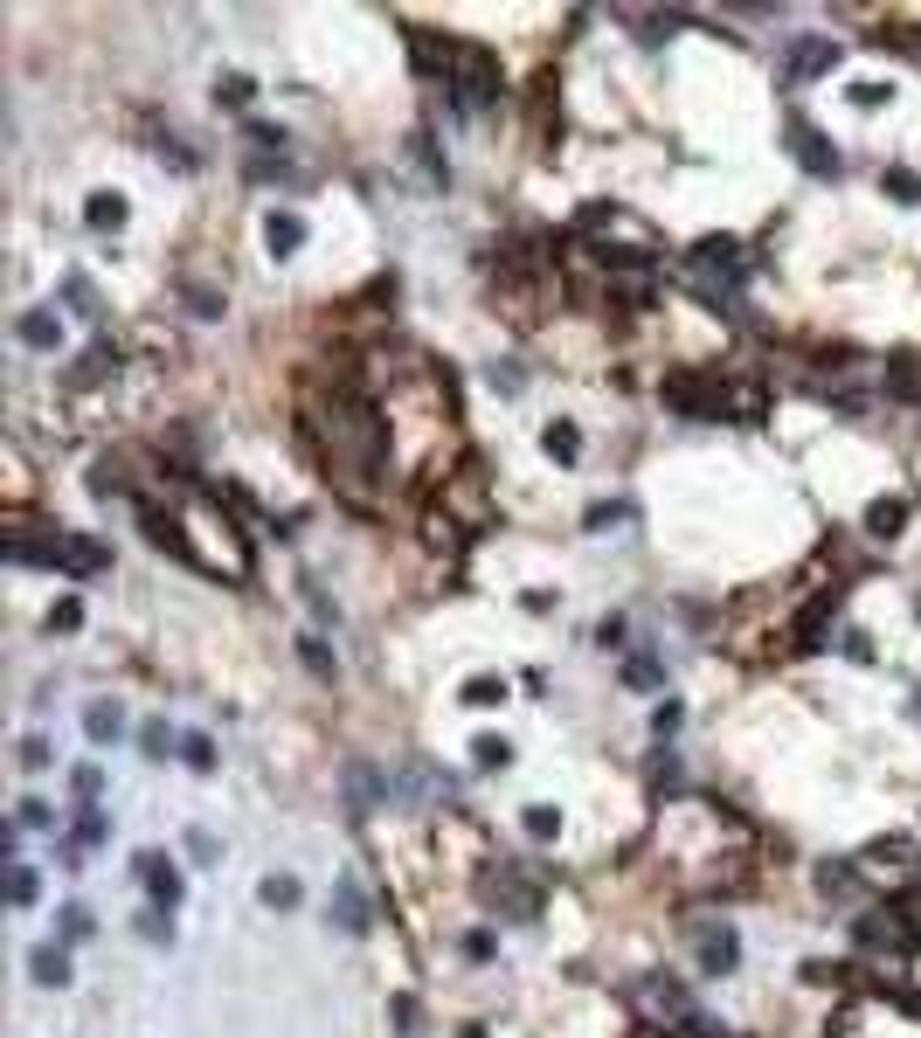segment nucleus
Segmentation results:
<instances>
[{
    "mask_svg": "<svg viewBox=\"0 0 921 1038\" xmlns=\"http://www.w3.org/2000/svg\"><path fill=\"white\" fill-rule=\"evenodd\" d=\"M298 415L312 429V450L326 464V478L340 485L347 505H382V478H388V429L374 402L353 382H306L298 395Z\"/></svg>",
    "mask_w": 921,
    "mask_h": 1038,
    "instance_id": "f257e3e1",
    "label": "nucleus"
},
{
    "mask_svg": "<svg viewBox=\"0 0 921 1038\" xmlns=\"http://www.w3.org/2000/svg\"><path fill=\"white\" fill-rule=\"evenodd\" d=\"M146 534H153L166 554H181L187 568L222 575V581H250V547H242L236 520L222 513L209 492H174L166 505H139Z\"/></svg>",
    "mask_w": 921,
    "mask_h": 1038,
    "instance_id": "f03ea898",
    "label": "nucleus"
},
{
    "mask_svg": "<svg viewBox=\"0 0 921 1038\" xmlns=\"http://www.w3.org/2000/svg\"><path fill=\"white\" fill-rule=\"evenodd\" d=\"M665 409L700 415V423H762L769 388L756 382V374H672Z\"/></svg>",
    "mask_w": 921,
    "mask_h": 1038,
    "instance_id": "7ed1b4c3",
    "label": "nucleus"
},
{
    "mask_svg": "<svg viewBox=\"0 0 921 1038\" xmlns=\"http://www.w3.org/2000/svg\"><path fill=\"white\" fill-rule=\"evenodd\" d=\"M444 84H450V98H458V111L464 118H478V111H493L499 104V63H493V49H478V42H444Z\"/></svg>",
    "mask_w": 921,
    "mask_h": 1038,
    "instance_id": "20e7f679",
    "label": "nucleus"
},
{
    "mask_svg": "<svg viewBox=\"0 0 921 1038\" xmlns=\"http://www.w3.org/2000/svg\"><path fill=\"white\" fill-rule=\"evenodd\" d=\"M8 554H14V561H42V568H70V575H98V568H111V547L90 540V534H49L42 547L22 540V534H8Z\"/></svg>",
    "mask_w": 921,
    "mask_h": 1038,
    "instance_id": "39448f33",
    "label": "nucleus"
},
{
    "mask_svg": "<svg viewBox=\"0 0 921 1038\" xmlns=\"http://www.w3.org/2000/svg\"><path fill=\"white\" fill-rule=\"evenodd\" d=\"M852 865H859V879H873V886H887V893H900V886L921 879V845L908 838V830H894V838H873Z\"/></svg>",
    "mask_w": 921,
    "mask_h": 1038,
    "instance_id": "423d86ee",
    "label": "nucleus"
},
{
    "mask_svg": "<svg viewBox=\"0 0 921 1038\" xmlns=\"http://www.w3.org/2000/svg\"><path fill=\"white\" fill-rule=\"evenodd\" d=\"M437 513L458 526V534H485L493 526V492H485V478H478V464H464L458 478H444V499H437Z\"/></svg>",
    "mask_w": 921,
    "mask_h": 1038,
    "instance_id": "0eeeda50",
    "label": "nucleus"
},
{
    "mask_svg": "<svg viewBox=\"0 0 921 1038\" xmlns=\"http://www.w3.org/2000/svg\"><path fill=\"white\" fill-rule=\"evenodd\" d=\"M540 893H548V879H540L534 865H493V873H485V900H493L506 921H526L540 908Z\"/></svg>",
    "mask_w": 921,
    "mask_h": 1038,
    "instance_id": "6e6552de",
    "label": "nucleus"
},
{
    "mask_svg": "<svg viewBox=\"0 0 921 1038\" xmlns=\"http://www.w3.org/2000/svg\"><path fill=\"white\" fill-rule=\"evenodd\" d=\"M783 146L804 160V174H838V146L824 139V132L804 118V111H789V118H783Z\"/></svg>",
    "mask_w": 921,
    "mask_h": 1038,
    "instance_id": "1a4fd4ad",
    "label": "nucleus"
},
{
    "mask_svg": "<svg viewBox=\"0 0 921 1038\" xmlns=\"http://www.w3.org/2000/svg\"><path fill=\"white\" fill-rule=\"evenodd\" d=\"M686 263H693L700 277H721V285H742V277H748V271H742V242H735V236H700Z\"/></svg>",
    "mask_w": 921,
    "mask_h": 1038,
    "instance_id": "9d476101",
    "label": "nucleus"
},
{
    "mask_svg": "<svg viewBox=\"0 0 921 1038\" xmlns=\"http://www.w3.org/2000/svg\"><path fill=\"white\" fill-rule=\"evenodd\" d=\"M832 63H838V42H824V35H797V42L783 49V77H789V84H811V77H824Z\"/></svg>",
    "mask_w": 921,
    "mask_h": 1038,
    "instance_id": "9b49d317",
    "label": "nucleus"
},
{
    "mask_svg": "<svg viewBox=\"0 0 921 1038\" xmlns=\"http://www.w3.org/2000/svg\"><path fill=\"white\" fill-rule=\"evenodd\" d=\"M637 997V1011H651V1017H665V1025H686L693 1017V997L672 984V976H645V984L631 990Z\"/></svg>",
    "mask_w": 921,
    "mask_h": 1038,
    "instance_id": "f8f14e48",
    "label": "nucleus"
},
{
    "mask_svg": "<svg viewBox=\"0 0 921 1038\" xmlns=\"http://www.w3.org/2000/svg\"><path fill=\"white\" fill-rule=\"evenodd\" d=\"M693 949H700V970L707 976H727L742 962V941H735V928L727 921H707V928H693Z\"/></svg>",
    "mask_w": 921,
    "mask_h": 1038,
    "instance_id": "ddd939ff",
    "label": "nucleus"
},
{
    "mask_svg": "<svg viewBox=\"0 0 921 1038\" xmlns=\"http://www.w3.org/2000/svg\"><path fill=\"white\" fill-rule=\"evenodd\" d=\"M132 873L146 879V893H153L166 914L181 908V873H174V865H166V852H139V859H132Z\"/></svg>",
    "mask_w": 921,
    "mask_h": 1038,
    "instance_id": "4468645a",
    "label": "nucleus"
},
{
    "mask_svg": "<svg viewBox=\"0 0 921 1038\" xmlns=\"http://www.w3.org/2000/svg\"><path fill=\"white\" fill-rule=\"evenodd\" d=\"M832 616H838V596H811V610H804L797 630H789V651H818L824 630H832Z\"/></svg>",
    "mask_w": 921,
    "mask_h": 1038,
    "instance_id": "2eb2a0df",
    "label": "nucleus"
},
{
    "mask_svg": "<svg viewBox=\"0 0 921 1038\" xmlns=\"http://www.w3.org/2000/svg\"><path fill=\"white\" fill-rule=\"evenodd\" d=\"M887 921H894L900 949H921V879H914V886H900V893L887 900Z\"/></svg>",
    "mask_w": 921,
    "mask_h": 1038,
    "instance_id": "dca6fc26",
    "label": "nucleus"
},
{
    "mask_svg": "<svg viewBox=\"0 0 921 1038\" xmlns=\"http://www.w3.org/2000/svg\"><path fill=\"white\" fill-rule=\"evenodd\" d=\"M263 250H271V257H298V250H306V222H298L291 208L263 215Z\"/></svg>",
    "mask_w": 921,
    "mask_h": 1038,
    "instance_id": "f3484780",
    "label": "nucleus"
},
{
    "mask_svg": "<svg viewBox=\"0 0 921 1038\" xmlns=\"http://www.w3.org/2000/svg\"><path fill=\"white\" fill-rule=\"evenodd\" d=\"M55 339H63V312H55V305H35V312H22V347L49 353Z\"/></svg>",
    "mask_w": 921,
    "mask_h": 1038,
    "instance_id": "a211bd4d",
    "label": "nucleus"
},
{
    "mask_svg": "<svg viewBox=\"0 0 921 1038\" xmlns=\"http://www.w3.org/2000/svg\"><path fill=\"white\" fill-rule=\"evenodd\" d=\"M28 976H35L42 990H70V955L55 949V941H42V949L28 955Z\"/></svg>",
    "mask_w": 921,
    "mask_h": 1038,
    "instance_id": "6ab92c4d",
    "label": "nucleus"
},
{
    "mask_svg": "<svg viewBox=\"0 0 921 1038\" xmlns=\"http://www.w3.org/2000/svg\"><path fill=\"white\" fill-rule=\"evenodd\" d=\"M333 921H340L347 935H368V900H361V886H353V879L333 886Z\"/></svg>",
    "mask_w": 921,
    "mask_h": 1038,
    "instance_id": "aec40b11",
    "label": "nucleus"
},
{
    "mask_svg": "<svg viewBox=\"0 0 921 1038\" xmlns=\"http://www.w3.org/2000/svg\"><path fill=\"white\" fill-rule=\"evenodd\" d=\"M900 526H908V499H873L867 505V534L873 540H894Z\"/></svg>",
    "mask_w": 921,
    "mask_h": 1038,
    "instance_id": "412c9836",
    "label": "nucleus"
},
{
    "mask_svg": "<svg viewBox=\"0 0 921 1038\" xmlns=\"http://www.w3.org/2000/svg\"><path fill=\"white\" fill-rule=\"evenodd\" d=\"M84 222H90V229H125V195H111V187H98V195L84 201Z\"/></svg>",
    "mask_w": 921,
    "mask_h": 1038,
    "instance_id": "4be33fe9",
    "label": "nucleus"
},
{
    "mask_svg": "<svg viewBox=\"0 0 921 1038\" xmlns=\"http://www.w3.org/2000/svg\"><path fill=\"white\" fill-rule=\"evenodd\" d=\"M624 686H631V692H658V686H665V665H658L651 651H631V658H624Z\"/></svg>",
    "mask_w": 921,
    "mask_h": 1038,
    "instance_id": "5701e85b",
    "label": "nucleus"
},
{
    "mask_svg": "<svg viewBox=\"0 0 921 1038\" xmlns=\"http://www.w3.org/2000/svg\"><path fill=\"white\" fill-rule=\"evenodd\" d=\"M104 838H111V817H104L98 803H84V810H77V830H70V845L90 852V845H104Z\"/></svg>",
    "mask_w": 921,
    "mask_h": 1038,
    "instance_id": "b1692460",
    "label": "nucleus"
},
{
    "mask_svg": "<svg viewBox=\"0 0 921 1038\" xmlns=\"http://www.w3.org/2000/svg\"><path fill=\"white\" fill-rule=\"evenodd\" d=\"M540 443H548L555 464H575V458H582V429H575V423H548V429H540Z\"/></svg>",
    "mask_w": 921,
    "mask_h": 1038,
    "instance_id": "393cba45",
    "label": "nucleus"
},
{
    "mask_svg": "<svg viewBox=\"0 0 921 1038\" xmlns=\"http://www.w3.org/2000/svg\"><path fill=\"white\" fill-rule=\"evenodd\" d=\"M818 886H824V900H852L859 865H832V859H824V865H818Z\"/></svg>",
    "mask_w": 921,
    "mask_h": 1038,
    "instance_id": "a878e982",
    "label": "nucleus"
},
{
    "mask_svg": "<svg viewBox=\"0 0 921 1038\" xmlns=\"http://www.w3.org/2000/svg\"><path fill=\"white\" fill-rule=\"evenodd\" d=\"M84 734H90V741H119V734H125V713H119V706H90V713H84Z\"/></svg>",
    "mask_w": 921,
    "mask_h": 1038,
    "instance_id": "bb28decb",
    "label": "nucleus"
},
{
    "mask_svg": "<svg viewBox=\"0 0 921 1038\" xmlns=\"http://www.w3.org/2000/svg\"><path fill=\"white\" fill-rule=\"evenodd\" d=\"M472 762H478V768H506V762H513V741H506V734H478V741H472Z\"/></svg>",
    "mask_w": 921,
    "mask_h": 1038,
    "instance_id": "cd10ccee",
    "label": "nucleus"
},
{
    "mask_svg": "<svg viewBox=\"0 0 921 1038\" xmlns=\"http://www.w3.org/2000/svg\"><path fill=\"white\" fill-rule=\"evenodd\" d=\"M257 893H263V908H277V914L298 908V879H291V873H271V879L257 886Z\"/></svg>",
    "mask_w": 921,
    "mask_h": 1038,
    "instance_id": "c85d7f7f",
    "label": "nucleus"
},
{
    "mask_svg": "<svg viewBox=\"0 0 921 1038\" xmlns=\"http://www.w3.org/2000/svg\"><path fill=\"white\" fill-rule=\"evenodd\" d=\"M55 928H63V941H90V928H98V921H90L84 900H70V908L55 914Z\"/></svg>",
    "mask_w": 921,
    "mask_h": 1038,
    "instance_id": "c756f323",
    "label": "nucleus"
},
{
    "mask_svg": "<svg viewBox=\"0 0 921 1038\" xmlns=\"http://www.w3.org/2000/svg\"><path fill=\"white\" fill-rule=\"evenodd\" d=\"M680 721H686V706H680V700H658V713H651V734H658V741H672V734H680Z\"/></svg>",
    "mask_w": 921,
    "mask_h": 1038,
    "instance_id": "7c9ffc66",
    "label": "nucleus"
},
{
    "mask_svg": "<svg viewBox=\"0 0 921 1038\" xmlns=\"http://www.w3.org/2000/svg\"><path fill=\"white\" fill-rule=\"evenodd\" d=\"M845 98H852L859 111H880V104H894V84H852Z\"/></svg>",
    "mask_w": 921,
    "mask_h": 1038,
    "instance_id": "2f4dec72",
    "label": "nucleus"
},
{
    "mask_svg": "<svg viewBox=\"0 0 921 1038\" xmlns=\"http://www.w3.org/2000/svg\"><path fill=\"white\" fill-rule=\"evenodd\" d=\"M42 623H49V637H70V630L84 623V610H77V602H55V610H49Z\"/></svg>",
    "mask_w": 921,
    "mask_h": 1038,
    "instance_id": "473e14b6",
    "label": "nucleus"
},
{
    "mask_svg": "<svg viewBox=\"0 0 921 1038\" xmlns=\"http://www.w3.org/2000/svg\"><path fill=\"white\" fill-rule=\"evenodd\" d=\"M187 859H195V865H215V859H222V845L209 838V830H187Z\"/></svg>",
    "mask_w": 921,
    "mask_h": 1038,
    "instance_id": "72a5a7b5",
    "label": "nucleus"
},
{
    "mask_svg": "<svg viewBox=\"0 0 921 1038\" xmlns=\"http://www.w3.org/2000/svg\"><path fill=\"white\" fill-rule=\"evenodd\" d=\"M526 830H534V838H555V830H561V810L534 803V810H526Z\"/></svg>",
    "mask_w": 921,
    "mask_h": 1038,
    "instance_id": "f704fd0d",
    "label": "nucleus"
},
{
    "mask_svg": "<svg viewBox=\"0 0 921 1038\" xmlns=\"http://www.w3.org/2000/svg\"><path fill=\"white\" fill-rule=\"evenodd\" d=\"M35 879H42L35 865H14V886H8V900H14V908H28V900H35Z\"/></svg>",
    "mask_w": 921,
    "mask_h": 1038,
    "instance_id": "c9c22d12",
    "label": "nucleus"
},
{
    "mask_svg": "<svg viewBox=\"0 0 921 1038\" xmlns=\"http://www.w3.org/2000/svg\"><path fill=\"white\" fill-rule=\"evenodd\" d=\"M22 768H28V776H42V768H49V741H42V734H28V741H22Z\"/></svg>",
    "mask_w": 921,
    "mask_h": 1038,
    "instance_id": "e433bc0d",
    "label": "nucleus"
},
{
    "mask_svg": "<svg viewBox=\"0 0 921 1038\" xmlns=\"http://www.w3.org/2000/svg\"><path fill=\"white\" fill-rule=\"evenodd\" d=\"M70 789H77V803H98V789H104V768H77V776H70Z\"/></svg>",
    "mask_w": 921,
    "mask_h": 1038,
    "instance_id": "4c0bfd02",
    "label": "nucleus"
},
{
    "mask_svg": "<svg viewBox=\"0 0 921 1038\" xmlns=\"http://www.w3.org/2000/svg\"><path fill=\"white\" fill-rule=\"evenodd\" d=\"M181 754H187V762H195V768H209V762H215L209 734H181Z\"/></svg>",
    "mask_w": 921,
    "mask_h": 1038,
    "instance_id": "58836bf2",
    "label": "nucleus"
},
{
    "mask_svg": "<svg viewBox=\"0 0 921 1038\" xmlns=\"http://www.w3.org/2000/svg\"><path fill=\"white\" fill-rule=\"evenodd\" d=\"M464 700H472V706H493V700H506V686H499V678H472V686H464Z\"/></svg>",
    "mask_w": 921,
    "mask_h": 1038,
    "instance_id": "ea45409f",
    "label": "nucleus"
},
{
    "mask_svg": "<svg viewBox=\"0 0 921 1038\" xmlns=\"http://www.w3.org/2000/svg\"><path fill=\"white\" fill-rule=\"evenodd\" d=\"M631 28H645L651 42H658V35H672V28H680V14H631Z\"/></svg>",
    "mask_w": 921,
    "mask_h": 1038,
    "instance_id": "a19ab883",
    "label": "nucleus"
},
{
    "mask_svg": "<svg viewBox=\"0 0 921 1038\" xmlns=\"http://www.w3.org/2000/svg\"><path fill=\"white\" fill-rule=\"evenodd\" d=\"M298 658H306V665H312L319 678H326V672H333V651H326V645H319V637H306V645H298Z\"/></svg>",
    "mask_w": 921,
    "mask_h": 1038,
    "instance_id": "79ce46f5",
    "label": "nucleus"
},
{
    "mask_svg": "<svg viewBox=\"0 0 921 1038\" xmlns=\"http://www.w3.org/2000/svg\"><path fill=\"white\" fill-rule=\"evenodd\" d=\"M139 748H146V754H153V762H160V754H166V748H181V741H174V734H166V727L153 721V727H146V734H139Z\"/></svg>",
    "mask_w": 921,
    "mask_h": 1038,
    "instance_id": "37998d69",
    "label": "nucleus"
},
{
    "mask_svg": "<svg viewBox=\"0 0 921 1038\" xmlns=\"http://www.w3.org/2000/svg\"><path fill=\"white\" fill-rule=\"evenodd\" d=\"M63 298H70V305H77V312H98V291H90L84 277H70V285H63Z\"/></svg>",
    "mask_w": 921,
    "mask_h": 1038,
    "instance_id": "c03bdc74",
    "label": "nucleus"
},
{
    "mask_svg": "<svg viewBox=\"0 0 921 1038\" xmlns=\"http://www.w3.org/2000/svg\"><path fill=\"white\" fill-rule=\"evenodd\" d=\"M617 520H631V505H617V499H610V505H589V526H596V534L617 526Z\"/></svg>",
    "mask_w": 921,
    "mask_h": 1038,
    "instance_id": "a18cd8bd",
    "label": "nucleus"
},
{
    "mask_svg": "<svg viewBox=\"0 0 921 1038\" xmlns=\"http://www.w3.org/2000/svg\"><path fill=\"white\" fill-rule=\"evenodd\" d=\"M139 928H146V941H166V935H174V914H166V908H153V914L139 921Z\"/></svg>",
    "mask_w": 921,
    "mask_h": 1038,
    "instance_id": "49530a36",
    "label": "nucleus"
},
{
    "mask_svg": "<svg viewBox=\"0 0 921 1038\" xmlns=\"http://www.w3.org/2000/svg\"><path fill=\"white\" fill-rule=\"evenodd\" d=\"M14 817H22V830H49V803H35V797H28L22 810H14Z\"/></svg>",
    "mask_w": 921,
    "mask_h": 1038,
    "instance_id": "de8ad7c7",
    "label": "nucleus"
},
{
    "mask_svg": "<svg viewBox=\"0 0 921 1038\" xmlns=\"http://www.w3.org/2000/svg\"><path fill=\"white\" fill-rule=\"evenodd\" d=\"M651 783H658V789H672V783H680V762H672L665 748H658V762H651Z\"/></svg>",
    "mask_w": 921,
    "mask_h": 1038,
    "instance_id": "09e8293b",
    "label": "nucleus"
},
{
    "mask_svg": "<svg viewBox=\"0 0 921 1038\" xmlns=\"http://www.w3.org/2000/svg\"><path fill=\"white\" fill-rule=\"evenodd\" d=\"M215 98H229V104H242V98H250V77H215Z\"/></svg>",
    "mask_w": 921,
    "mask_h": 1038,
    "instance_id": "8fccbe9b",
    "label": "nucleus"
},
{
    "mask_svg": "<svg viewBox=\"0 0 921 1038\" xmlns=\"http://www.w3.org/2000/svg\"><path fill=\"white\" fill-rule=\"evenodd\" d=\"M887 195H900V201H921V180H914V174H887Z\"/></svg>",
    "mask_w": 921,
    "mask_h": 1038,
    "instance_id": "3c124183",
    "label": "nucleus"
},
{
    "mask_svg": "<svg viewBox=\"0 0 921 1038\" xmlns=\"http://www.w3.org/2000/svg\"><path fill=\"white\" fill-rule=\"evenodd\" d=\"M187 305H195V312H222V298L209 285H187Z\"/></svg>",
    "mask_w": 921,
    "mask_h": 1038,
    "instance_id": "603ef678",
    "label": "nucleus"
},
{
    "mask_svg": "<svg viewBox=\"0 0 921 1038\" xmlns=\"http://www.w3.org/2000/svg\"><path fill=\"white\" fill-rule=\"evenodd\" d=\"M458 1038H485V1031H478V1025H464V1031H458Z\"/></svg>",
    "mask_w": 921,
    "mask_h": 1038,
    "instance_id": "864d4df0",
    "label": "nucleus"
}]
</instances>
